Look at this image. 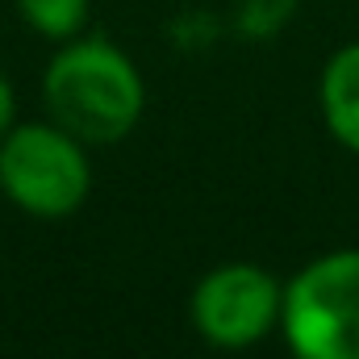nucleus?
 I'll return each mask as SVG.
<instances>
[{
	"label": "nucleus",
	"mask_w": 359,
	"mask_h": 359,
	"mask_svg": "<svg viewBox=\"0 0 359 359\" xmlns=\"http://www.w3.org/2000/svg\"><path fill=\"white\" fill-rule=\"evenodd\" d=\"M42 100L50 121L84 147H113L142 121L147 88L130 55L109 38H72L46 63Z\"/></svg>",
	"instance_id": "f257e3e1"
},
{
	"label": "nucleus",
	"mask_w": 359,
	"mask_h": 359,
	"mask_svg": "<svg viewBox=\"0 0 359 359\" xmlns=\"http://www.w3.org/2000/svg\"><path fill=\"white\" fill-rule=\"evenodd\" d=\"M280 334L292 359H359V247L318 255L284 284Z\"/></svg>",
	"instance_id": "f03ea898"
},
{
	"label": "nucleus",
	"mask_w": 359,
	"mask_h": 359,
	"mask_svg": "<svg viewBox=\"0 0 359 359\" xmlns=\"http://www.w3.org/2000/svg\"><path fill=\"white\" fill-rule=\"evenodd\" d=\"M0 192L29 217H72L92 192L88 147L55 121L13 126L0 138Z\"/></svg>",
	"instance_id": "7ed1b4c3"
},
{
	"label": "nucleus",
	"mask_w": 359,
	"mask_h": 359,
	"mask_svg": "<svg viewBox=\"0 0 359 359\" xmlns=\"http://www.w3.org/2000/svg\"><path fill=\"white\" fill-rule=\"evenodd\" d=\"M284 284L259 264H222L192 288L188 313L205 343L222 351H247L280 330Z\"/></svg>",
	"instance_id": "20e7f679"
},
{
	"label": "nucleus",
	"mask_w": 359,
	"mask_h": 359,
	"mask_svg": "<svg viewBox=\"0 0 359 359\" xmlns=\"http://www.w3.org/2000/svg\"><path fill=\"white\" fill-rule=\"evenodd\" d=\"M318 100H322L326 130L351 155H359V42H347L343 50L330 55V63L322 67Z\"/></svg>",
	"instance_id": "39448f33"
},
{
	"label": "nucleus",
	"mask_w": 359,
	"mask_h": 359,
	"mask_svg": "<svg viewBox=\"0 0 359 359\" xmlns=\"http://www.w3.org/2000/svg\"><path fill=\"white\" fill-rule=\"evenodd\" d=\"M17 13L34 34L50 42H72L88 25L92 0H17Z\"/></svg>",
	"instance_id": "423d86ee"
},
{
	"label": "nucleus",
	"mask_w": 359,
	"mask_h": 359,
	"mask_svg": "<svg viewBox=\"0 0 359 359\" xmlns=\"http://www.w3.org/2000/svg\"><path fill=\"white\" fill-rule=\"evenodd\" d=\"M292 8L297 0H238V25L255 38H268L292 17Z\"/></svg>",
	"instance_id": "0eeeda50"
},
{
	"label": "nucleus",
	"mask_w": 359,
	"mask_h": 359,
	"mask_svg": "<svg viewBox=\"0 0 359 359\" xmlns=\"http://www.w3.org/2000/svg\"><path fill=\"white\" fill-rule=\"evenodd\" d=\"M17 126V92L8 84V76L0 72V138Z\"/></svg>",
	"instance_id": "6e6552de"
}]
</instances>
